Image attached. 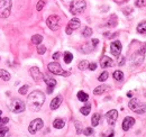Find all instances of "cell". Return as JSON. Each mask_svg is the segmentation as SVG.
I'll return each instance as SVG.
<instances>
[{
	"mask_svg": "<svg viewBox=\"0 0 146 137\" xmlns=\"http://www.w3.org/2000/svg\"><path fill=\"white\" fill-rule=\"evenodd\" d=\"M37 52H38V54H44L45 52H46V47L44 46V45H38V47H37Z\"/></svg>",
	"mask_w": 146,
	"mask_h": 137,
	"instance_id": "34",
	"label": "cell"
},
{
	"mask_svg": "<svg viewBox=\"0 0 146 137\" xmlns=\"http://www.w3.org/2000/svg\"><path fill=\"white\" fill-rule=\"evenodd\" d=\"M113 65V61L108 57V56H102L101 61H100V67L102 68H110Z\"/></svg>",
	"mask_w": 146,
	"mask_h": 137,
	"instance_id": "14",
	"label": "cell"
},
{
	"mask_svg": "<svg viewBox=\"0 0 146 137\" xmlns=\"http://www.w3.org/2000/svg\"><path fill=\"white\" fill-rule=\"evenodd\" d=\"M11 0H0V18L9 17L11 13Z\"/></svg>",
	"mask_w": 146,
	"mask_h": 137,
	"instance_id": "4",
	"label": "cell"
},
{
	"mask_svg": "<svg viewBox=\"0 0 146 137\" xmlns=\"http://www.w3.org/2000/svg\"><path fill=\"white\" fill-rule=\"evenodd\" d=\"M128 106H129V108H130V110H133L134 112H136V114H144L146 112V103L145 102H142L141 100H138V99H136V98H134V99H131L129 103H128Z\"/></svg>",
	"mask_w": 146,
	"mask_h": 137,
	"instance_id": "2",
	"label": "cell"
},
{
	"mask_svg": "<svg viewBox=\"0 0 146 137\" xmlns=\"http://www.w3.org/2000/svg\"><path fill=\"white\" fill-rule=\"evenodd\" d=\"M89 68H90L91 71H94V70L97 68V64H96V63H90V64H89Z\"/></svg>",
	"mask_w": 146,
	"mask_h": 137,
	"instance_id": "39",
	"label": "cell"
},
{
	"mask_svg": "<svg viewBox=\"0 0 146 137\" xmlns=\"http://www.w3.org/2000/svg\"><path fill=\"white\" fill-rule=\"evenodd\" d=\"M58 57H60V53H58V52L54 53V55H53V59H54V60H57Z\"/></svg>",
	"mask_w": 146,
	"mask_h": 137,
	"instance_id": "41",
	"label": "cell"
},
{
	"mask_svg": "<svg viewBox=\"0 0 146 137\" xmlns=\"http://www.w3.org/2000/svg\"><path fill=\"white\" fill-rule=\"evenodd\" d=\"M106 118H107V121L110 126H113L117 121V118H118V111L112 109V110H109L106 115Z\"/></svg>",
	"mask_w": 146,
	"mask_h": 137,
	"instance_id": "10",
	"label": "cell"
},
{
	"mask_svg": "<svg viewBox=\"0 0 146 137\" xmlns=\"http://www.w3.org/2000/svg\"><path fill=\"white\" fill-rule=\"evenodd\" d=\"M117 24H118L117 16H116V15H111L109 18V20L107 21V26H108V27H116Z\"/></svg>",
	"mask_w": 146,
	"mask_h": 137,
	"instance_id": "18",
	"label": "cell"
},
{
	"mask_svg": "<svg viewBox=\"0 0 146 137\" xmlns=\"http://www.w3.org/2000/svg\"><path fill=\"white\" fill-rule=\"evenodd\" d=\"M43 125H44V122H43V120L40 119V118L34 119L31 124H29L28 132H29L31 134H36L39 129H42V128H43Z\"/></svg>",
	"mask_w": 146,
	"mask_h": 137,
	"instance_id": "7",
	"label": "cell"
},
{
	"mask_svg": "<svg viewBox=\"0 0 146 137\" xmlns=\"http://www.w3.org/2000/svg\"><path fill=\"white\" fill-rule=\"evenodd\" d=\"M1 115H2V111H1V110H0V116H1Z\"/></svg>",
	"mask_w": 146,
	"mask_h": 137,
	"instance_id": "44",
	"label": "cell"
},
{
	"mask_svg": "<svg viewBox=\"0 0 146 137\" xmlns=\"http://www.w3.org/2000/svg\"><path fill=\"white\" fill-rule=\"evenodd\" d=\"M44 101H45V96H44V93L40 92V91H33V92L28 96V98H27L28 107H29L32 110H34V111H38V110L42 108Z\"/></svg>",
	"mask_w": 146,
	"mask_h": 137,
	"instance_id": "1",
	"label": "cell"
},
{
	"mask_svg": "<svg viewBox=\"0 0 146 137\" xmlns=\"http://www.w3.org/2000/svg\"><path fill=\"white\" fill-rule=\"evenodd\" d=\"M10 110L15 114L23 112L25 110V102L20 99H13V101L10 103Z\"/></svg>",
	"mask_w": 146,
	"mask_h": 137,
	"instance_id": "6",
	"label": "cell"
},
{
	"mask_svg": "<svg viewBox=\"0 0 146 137\" xmlns=\"http://www.w3.org/2000/svg\"><path fill=\"white\" fill-rule=\"evenodd\" d=\"M0 79H2L3 81H9V80H10V74H9V72H7L6 70L0 68Z\"/></svg>",
	"mask_w": 146,
	"mask_h": 137,
	"instance_id": "19",
	"label": "cell"
},
{
	"mask_svg": "<svg viewBox=\"0 0 146 137\" xmlns=\"http://www.w3.org/2000/svg\"><path fill=\"white\" fill-rule=\"evenodd\" d=\"M125 1H128V0H125Z\"/></svg>",
	"mask_w": 146,
	"mask_h": 137,
	"instance_id": "45",
	"label": "cell"
},
{
	"mask_svg": "<svg viewBox=\"0 0 146 137\" xmlns=\"http://www.w3.org/2000/svg\"><path fill=\"white\" fill-rule=\"evenodd\" d=\"M121 49H123V46H121V43L119 41H115L110 45V51H111V53L115 56H119V54L121 52Z\"/></svg>",
	"mask_w": 146,
	"mask_h": 137,
	"instance_id": "11",
	"label": "cell"
},
{
	"mask_svg": "<svg viewBox=\"0 0 146 137\" xmlns=\"http://www.w3.org/2000/svg\"><path fill=\"white\" fill-rule=\"evenodd\" d=\"M82 35H83L84 37H90L92 35V29L90 27H86L84 31H83V33H82Z\"/></svg>",
	"mask_w": 146,
	"mask_h": 137,
	"instance_id": "31",
	"label": "cell"
},
{
	"mask_svg": "<svg viewBox=\"0 0 146 137\" xmlns=\"http://www.w3.org/2000/svg\"><path fill=\"white\" fill-rule=\"evenodd\" d=\"M100 118H101V116L99 114H94L91 118L92 126H98L99 125V121H100Z\"/></svg>",
	"mask_w": 146,
	"mask_h": 137,
	"instance_id": "25",
	"label": "cell"
},
{
	"mask_svg": "<svg viewBox=\"0 0 146 137\" xmlns=\"http://www.w3.org/2000/svg\"><path fill=\"white\" fill-rule=\"evenodd\" d=\"M48 71L52 72L53 74H56V75H63V76H69L70 75L69 72H65L63 68H61V65L58 63H56V62L48 64Z\"/></svg>",
	"mask_w": 146,
	"mask_h": 137,
	"instance_id": "5",
	"label": "cell"
},
{
	"mask_svg": "<svg viewBox=\"0 0 146 137\" xmlns=\"http://www.w3.org/2000/svg\"><path fill=\"white\" fill-rule=\"evenodd\" d=\"M109 137H113V133H111V134L109 135Z\"/></svg>",
	"mask_w": 146,
	"mask_h": 137,
	"instance_id": "43",
	"label": "cell"
},
{
	"mask_svg": "<svg viewBox=\"0 0 146 137\" xmlns=\"http://www.w3.org/2000/svg\"><path fill=\"white\" fill-rule=\"evenodd\" d=\"M64 120L62 119H55L54 122H53V126H54L56 129H61V128H63L64 127Z\"/></svg>",
	"mask_w": 146,
	"mask_h": 137,
	"instance_id": "24",
	"label": "cell"
},
{
	"mask_svg": "<svg viewBox=\"0 0 146 137\" xmlns=\"http://www.w3.org/2000/svg\"><path fill=\"white\" fill-rule=\"evenodd\" d=\"M31 75L33 76V79L35 80V81H42L43 80V74H42V72H40V70L36 67H34V68H31Z\"/></svg>",
	"mask_w": 146,
	"mask_h": 137,
	"instance_id": "12",
	"label": "cell"
},
{
	"mask_svg": "<svg viewBox=\"0 0 146 137\" xmlns=\"http://www.w3.org/2000/svg\"><path fill=\"white\" fill-rule=\"evenodd\" d=\"M135 124V119L133 118V117H126L124 121H123V130H125V132H127L130 129V127L133 126Z\"/></svg>",
	"mask_w": 146,
	"mask_h": 137,
	"instance_id": "13",
	"label": "cell"
},
{
	"mask_svg": "<svg viewBox=\"0 0 146 137\" xmlns=\"http://www.w3.org/2000/svg\"><path fill=\"white\" fill-rule=\"evenodd\" d=\"M83 134H84L86 136H91L92 134H93V129H92L91 127H88V128H86V129L83 130Z\"/></svg>",
	"mask_w": 146,
	"mask_h": 137,
	"instance_id": "33",
	"label": "cell"
},
{
	"mask_svg": "<svg viewBox=\"0 0 146 137\" xmlns=\"http://www.w3.org/2000/svg\"><path fill=\"white\" fill-rule=\"evenodd\" d=\"M8 121H9V119H8L7 117H3V118H2V117H0V125H3V124H7Z\"/></svg>",
	"mask_w": 146,
	"mask_h": 137,
	"instance_id": "38",
	"label": "cell"
},
{
	"mask_svg": "<svg viewBox=\"0 0 146 137\" xmlns=\"http://www.w3.org/2000/svg\"><path fill=\"white\" fill-rule=\"evenodd\" d=\"M87 68H89V62H88V61H81V62L79 63V68H80L81 71L86 70Z\"/></svg>",
	"mask_w": 146,
	"mask_h": 137,
	"instance_id": "29",
	"label": "cell"
},
{
	"mask_svg": "<svg viewBox=\"0 0 146 137\" xmlns=\"http://www.w3.org/2000/svg\"><path fill=\"white\" fill-rule=\"evenodd\" d=\"M136 6L137 7H145L146 6V0H136Z\"/></svg>",
	"mask_w": 146,
	"mask_h": 137,
	"instance_id": "35",
	"label": "cell"
},
{
	"mask_svg": "<svg viewBox=\"0 0 146 137\" xmlns=\"http://www.w3.org/2000/svg\"><path fill=\"white\" fill-rule=\"evenodd\" d=\"M98 43H99V41H98V39H96V38H94V39H92V44H93V46H94V47L97 46V44H98Z\"/></svg>",
	"mask_w": 146,
	"mask_h": 137,
	"instance_id": "42",
	"label": "cell"
},
{
	"mask_svg": "<svg viewBox=\"0 0 146 137\" xmlns=\"http://www.w3.org/2000/svg\"><path fill=\"white\" fill-rule=\"evenodd\" d=\"M75 126H76V133L78 134H81V132H82V129H81V122L75 121Z\"/></svg>",
	"mask_w": 146,
	"mask_h": 137,
	"instance_id": "37",
	"label": "cell"
},
{
	"mask_svg": "<svg viewBox=\"0 0 146 137\" xmlns=\"http://www.w3.org/2000/svg\"><path fill=\"white\" fill-rule=\"evenodd\" d=\"M8 127L7 126H3V125H0V137H6V134L8 133Z\"/></svg>",
	"mask_w": 146,
	"mask_h": 137,
	"instance_id": "28",
	"label": "cell"
},
{
	"mask_svg": "<svg viewBox=\"0 0 146 137\" xmlns=\"http://www.w3.org/2000/svg\"><path fill=\"white\" fill-rule=\"evenodd\" d=\"M45 83L47 84V93H52L54 86H56V80L52 78H45Z\"/></svg>",
	"mask_w": 146,
	"mask_h": 137,
	"instance_id": "15",
	"label": "cell"
},
{
	"mask_svg": "<svg viewBox=\"0 0 146 137\" xmlns=\"http://www.w3.org/2000/svg\"><path fill=\"white\" fill-rule=\"evenodd\" d=\"M78 99L80 100V101H88V99H89V96L86 93V92H83V91H79L78 92Z\"/></svg>",
	"mask_w": 146,
	"mask_h": 137,
	"instance_id": "22",
	"label": "cell"
},
{
	"mask_svg": "<svg viewBox=\"0 0 146 137\" xmlns=\"http://www.w3.org/2000/svg\"><path fill=\"white\" fill-rule=\"evenodd\" d=\"M145 96H146V93H145Z\"/></svg>",
	"mask_w": 146,
	"mask_h": 137,
	"instance_id": "46",
	"label": "cell"
},
{
	"mask_svg": "<svg viewBox=\"0 0 146 137\" xmlns=\"http://www.w3.org/2000/svg\"><path fill=\"white\" fill-rule=\"evenodd\" d=\"M108 90H109V86H97V88L93 90V93H94L96 96H99V94L105 93V92L108 91Z\"/></svg>",
	"mask_w": 146,
	"mask_h": 137,
	"instance_id": "17",
	"label": "cell"
},
{
	"mask_svg": "<svg viewBox=\"0 0 146 137\" xmlns=\"http://www.w3.org/2000/svg\"><path fill=\"white\" fill-rule=\"evenodd\" d=\"M90 111H91V106H90V104H87V106L80 108V112H81L82 115H84V116H88V115L90 114Z\"/></svg>",
	"mask_w": 146,
	"mask_h": 137,
	"instance_id": "23",
	"label": "cell"
},
{
	"mask_svg": "<svg viewBox=\"0 0 146 137\" xmlns=\"http://www.w3.org/2000/svg\"><path fill=\"white\" fill-rule=\"evenodd\" d=\"M44 6H45V0H39L36 5V9L38 11H40L44 8Z\"/></svg>",
	"mask_w": 146,
	"mask_h": 137,
	"instance_id": "32",
	"label": "cell"
},
{
	"mask_svg": "<svg viewBox=\"0 0 146 137\" xmlns=\"http://www.w3.org/2000/svg\"><path fill=\"white\" fill-rule=\"evenodd\" d=\"M79 27H80V20H79L78 18H72V19L69 21L65 32H66V34L68 35H71L73 33V31L78 29Z\"/></svg>",
	"mask_w": 146,
	"mask_h": 137,
	"instance_id": "9",
	"label": "cell"
},
{
	"mask_svg": "<svg viewBox=\"0 0 146 137\" xmlns=\"http://www.w3.org/2000/svg\"><path fill=\"white\" fill-rule=\"evenodd\" d=\"M27 90H28V86H24L19 89L18 92L20 94H26V93H27Z\"/></svg>",
	"mask_w": 146,
	"mask_h": 137,
	"instance_id": "36",
	"label": "cell"
},
{
	"mask_svg": "<svg viewBox=\"0 0 146 137\" xmlns=\"http://www.w3.org/2000/svg\"><path fill=\"white\" fill-rule=\"evenodd\" d=\"M42 41H43V36H42V35L36 34L32 37V42H33L34 44H36V45H39V44L42 43Z\"/></svg>",
	"mask_w": 146,
	"mask_h": 137,
	"instance_id": "26",
	"label": "cell"
},
{
	"mask_svg": "<svg viewBox=\"0 0 146 137\" xmlns=\"http://www.w3.org/2000/svg\"><path fill=\"white\" fill-rule=\"evenodd\" d=\"M124 64H125V59H124V57H120V59H119V62H118V65L121 67V65H124Z\"/></svg>",
	"mask_w": 146,
	"mask_h": 137,
	"instance_id": "40",
	"label": "cell"
},
{
	"mask_svg": "<svg viewBox=\"0 0 146 137\" xmlns=\"http://www.w3.org/2000/svg\"><path fill=\"white\" fill-rule=\"evenodd\" d=\"M112 75H113V79L117 80V81H123V79H124V73L121 71H119V70L115 71Z\"/></svg>",
	"mask_w": 146,
	"mask_h": 137,
	"instance_id": "21",
	"label": "cell"
},
{
	"mask_svg": "<svg viewBox=\"0 0 146 137\" xmlns=\"http://www.w3.org/2000/svg\"><path fill=\"white\" fill-rule=\"evenodd\" d=\"M137 32L139 34H146V21H142L137 26Z\"/></svg>",
	"mask_w": 146,
	"mask_h": 137,
	"instance_id": "20",
	"label": "cell"
},
{
	"mask_svg": "<svg viewBox=\"0 0 146 137\" xmlns=\"http://www.w3.org/2000/svg\"><path fill=\"white\" fill-rule=\"evenodd\" d=\"M73 60V55L72 53H70V52H65L64 53V62L66 63V64H69V63H71Z\"/></svg>",
	"mask_w": 146,
	"mask_h": 137,
	"instance_id": "27",
	"label": "cell"
},
{
	"mask_svg": "<svg viewBox=\"0 0 146 137\" xmlns=\"http://www.w3.org/2000/svg\"><path fill=\"white\" fill-rule=\"evenodd\" d=\"M46 24L52 31H57L58 27H60V17L56 16V15H52V16L47 18Z\"/></svg>",
	"mask_w": 146,
	"mask_h": 137,
	"instance_id": "8",
	"label": "cell"
},
{
	"mask_svg": "<svg viewBox=\"0 0 146 137\" xmlns=\"http://www.w3.org/2000/svg\"><path fill=\"white\" fill-rule=\"evenodd\" d=\"M86 7H87V3L84 0H74L70 5V11L73 15H79L84 11Z\"/></svg>",
	"mask_w": 146,
	"mask_h": 137,
	"instance_id": "3",
	"label": "cell"
},
{
	"mask_svg": "<svg viewBox=\"0 0 146 137\" xmlns=\"http://www.w3.org/2000/svg\"><path fill=\"white\" fill-rule=\"evenodd\" d=\"M108 76H109V74H108V72H102L100 75H99V78H98V80L99 81H106L107 79H108Z\"/></svg>",
	"mask_w": 146,
	"mask_h": 137,
	"instance_id": "30",
	"label": "cell"
},
{
	"mask_svg": "<svg viewBox=\"0 0 146 137\" xmlns=\"http://www.w3.org/2000/svg\"><path fill=\"white\" fill-rule=\"evenodd\" d=\"M62 102V96H57V97H55L54 99L52 100V102H51V109L52 110H55V109H57L58 107H60V104Z\"/></svg>",
	"mask_w": 146,
	"mask_h": 137,
	"instance_id": "16",
	"label": "cell"
}]
</instances>
